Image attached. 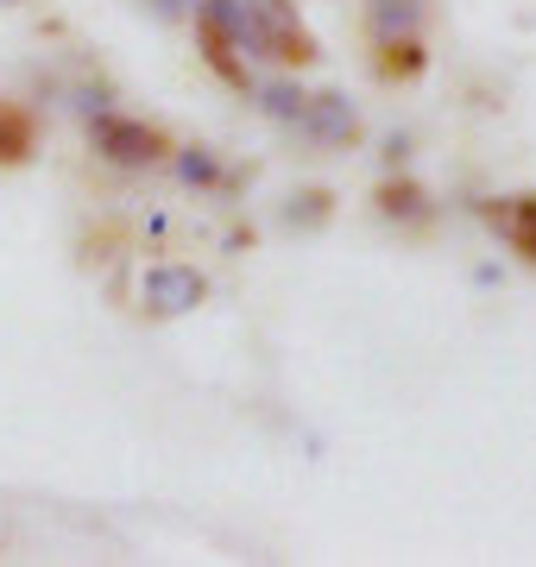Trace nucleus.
<instances>
[{
  "label": "nucleus",
  "instance_id": "1",
  "mask_svg": "<svg viewBox=\"0 0 536 567\" xmlns=\"http://www.w3.org/2000/svg\"><path fill=\"white\" fill-rule=\"evenodd\" d=\"M203 297H208V278L196 271V265H152V271L140 278V303H145V316H158V322L189 316Z\"/></svg>",
  "mask_w": 536,
  "mask_h": 567
},
{
  "label": "nucleus",
  "instance_id": "2",
  "mask_svg": "<svg viewBox=\"0 0 536 567\" xmlns=\"http://www.w3.org/2000/svg\"><path fill=\"white\" fill-rule=\"evenodd\" d=\"M95 152L107 164H126V171H140V164H158L165 158V140L152 133L145 121H121V114H102L95 121Z\"/></svg>",
  "mask_w": 536,
  "mask_h": 567
},
{
  "label": "nucleus",
  "instance_id": "3",
  "mask_svg": "<svg viewBox=\"0 0 536 567\" xmlns=\"http://www.w3.org/2000/svg\"><path fill=\"white\" fill-rule=\"evenodd\" d=\"M297 126H303L316 145H348L353 133H360V107H353L348 89H322V95L303 102V121Z\"/></svg>",
  "mask_w": 536,
  "mask_h": 567
},
{
  "label": "nucleus",
  "instance_id": "4",
  "mask_svg": "<svg viewBox=\"0 0 536 567\" xmlns=\"http://www.w3.org/2000/svg\"><path fill=\"white\" fill-rule=\"evenodd\" d=\"M493 227L505 234L512 252H524V259L536 265V196H505V203L493 208Z\"/></svg>",
  "mask_w": 536,
  "mask_h": 567
},
{
  "label": "nucleus",
  "instance_id": "5",
  "mask_svg": "<svg viewBox=\"0 0 536 567\" xmlns=\"http://www.w3.org/2000/svg\"><path fill=\"white\" fill-rule=\"evenodd\" d=\"M252 102H259V114H266V121L297 126V121H303V102H310V95H303V82L278 76V82H259V95H252Z\"/></svg>",
  "mask_w": 536,
  "mask_h": 567
},
{
  "label": "nucleus",
  "instance_id": "6",
  "mask_svg": "<svg viewBox=\"0 0 536 567\" xmlns=\"http://www.w3.org/2000/svg\"><path fill=\"white\" fill-rule=\"evenodd\" d=\"M423 25V0H372V32L392 44V39H416Z\"/></svg>",
  "mask_w": 536,
  "mask_h": 567
},
{
  "label": "nucleus",
  "instance_id": "7",
  "mask_svg": "<svg viewBox=\"0 0 536 567\" xmlns=\"http://www.w3.org/2000/svg\"><path fill=\"white\" fill-rule=\"evenodd\" d=\"M177 183H189V189H215V183H221V158H215L208 145H184V152H177Z\"/></svg>",
  "mask_w": 536,
  "mask_h": 567
},
{
  "label": "nucleus",
  "instance_id": "8",
  "mask_svg": "<svg viewBox=\"0 0 536 567\" xmlns=\"http://www.w3.org/2000/svg\"><path fill=\"white\" fill-rule=\"evenodd\" d=\"M379 208H385V215H392V221H423V215H430V196H423V189H416V183H385V189H379Z\"/></svg>",
  "mask_w": 536,
  "mask_h": 567
},
{
  "label": "nucleus",
  "instance_id": "9",
  "mask_svg": "<svg viewBox=\"0 0 536 567\" xmlns=\"http://www.w3.org/2000/svg\"><path fill=\"white\" fill-rule=\"evenodd\" d=\"M278 221L303 227V234H310V227H322V221H329V189H297V196L278 208Z\"/></svg>",
  "mask_w": 536,
  "mask_h": 567
},
{
  "label": "nucleus",
  "instance_id": "10",
  "mask_svg": "<svg viewBox=\"0 0 536 567\" xmlns=\"http://www.w3.org/2000/svg\"><path fill=\"white\" fill-rule=\"evenodd\" d=\"M385 51H392V58H385V70H392V76H416V70H423V51H416V39H392Z\"/></svg>",
  "mask_w": 536,
  "mask_h": 567
},
{
  "label": "nucleus",
  "instance_id": "11",
  "mask_svg": "<svg viewBox=\"0 0 536 567\" xmlns=\"http://www.w3.org/2000/svg\"><path fill=\"white\" fill-rule=\"evenodd\" d=\"M20 152H25V126L0 114V158H20Z\"/></svg>",
  "mask_w": 536,
  "mask_h": 567
},
{
  "label": "nucleus",
  "instance_id": "12",
  "mask_svg": "<svg viewBox=\"0 0 536 567\" xmlns=\"http://www.w3.org/2000/svg\"><path fill=\"white\" fill-rule=\"evenodd\" d=\"M379 158H385V171H398V164L411 158V133H385V145H379Z\"/></svg>",
  "mask_w": 536,
  "mask_h": 567
},
{
  "label": "nucleus",
  "instance_id": "13",
  "mask_svg": "<svg viewBox=\"0 0 536 567\" xmlns=\"http://www.w3.org/2000/svg\"><path fill=\"white\" fill-rule=\"evenodd\" d=\"M76 114H83V121L95 126V121L107 114V89H83V95H76Z\"/></svg>",
  "mask_w": 536,
  "mask_h": 567
},
{
  "label": "nucleus",
  "instance_id": "14",
  "mask_svg": "<svg viewBox=\"0 0 536 567\" xmlns=\"http://www.w3.org/2000/svg\"><path fill=\"white\" fill-rule=\"evenodd\" d=\"M0 7H13V0H0Z\"/></svg>",
  "mask_w": 536,
  "mask_h": 567
}]
</instances>
